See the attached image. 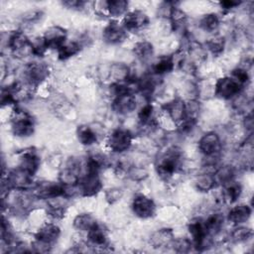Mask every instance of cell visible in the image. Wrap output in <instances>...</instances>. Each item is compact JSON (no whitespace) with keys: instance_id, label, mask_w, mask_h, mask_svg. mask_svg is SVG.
Segmentation results:
<instances>
[{"instance_id":"cell-39","label":"cell","mask_w":254,"mask_h":254,"mask_svg":"<svg viewBox=\"0 0 254 254\" xmlns=\"http://www.w3.org/2000/svg\"><path fill=\"white\" fill-rule=\"evenodd\" d=\"M173 249L178 253H188L193 247L191 239L188 237H179L175 238L172 243Z\"/></svg>"},{"instance_id":"cell-40","label":"cell","mask_w":254,"mask_h":254,"mask_svg":"<svg viewBox=\"0 0 254 254\" xmlns=\"http://www.w3.org/2000/svg\"><path fill=\"white\" fill-rule=\"evenodd\" d=\"M49 50L43 36L37 37L33 41H31V52L33 55L37 57H43L46 52Z\"/></svg>"},{"instance_id":"cell-33","label":"cell","mask_w":254,"mask_h":254,"mask_svg":"<svg viewBox=\"0 0 254 254\" xmlns=\"http://www.w3.org/2000/svg\"><path fill=\"white\" fill-rule=\"evenodd\" d=\"M133 53L137 59L142 62H146L151 59L154 54V47L148 41H140L134 45Z\"/></svg>"},{"instance_id":"cell-4","label":"cell","mask_w":254,"mask_h":254,"mask_svg":"<svg viewBox=\"0 0 254 254\" xmlns=\"http://www.w3.org/2000/svg\"><path fill=\"white\" fill-rule=\"evenodd\" d=\"M133 134L125 128L114 129L108 136L107 145L114 153H123L127 151L133 142Z\"/></svg>"},{"instance_id":"cell-22","label":"cell","mask_w":254,"mask_h":254,"mask_svg":"<svg viewBox=\"0 0 254 254\" xmlns=\"http://www.w3.org/2000/svg\"><path fill=\"white\" fill-rule=\"evenodd\" d=\"M102 8L106 11V13L113 18L125 16L128 10L129 3L125 0H109L100 2Z\"/></svg>"},{"instance_id":"cell-34","label":"cell","mask_w":254,"mask_h":254,"mask_svg":"<svg viewBox=\"0 0 254 254\" xmlns=\"http://www.w3.org/2000/svg\"><path fill=\"white\" fill-rule=\"evenodd\" d=\"M76 135L79 143L84 146H91L97 142V135L95 131L87 125L79 126L77 128Z\"/></svg>"},{"instance_id":"cell-7","label":"cell","mask_w":254,"mask_h":254,"mask_svg":"<svg viewBox=\"0 0 254 254\" xmlns=\"http://www.w3.org/2000/svg\"><path fill=\"white\" fill-rule=\"evenodd\" d=\"M41 164L40 157L35 149L29 148L23 150L19 155L18 169L33 177L39 170Z\"/></svg>"},{"instance_id":"cell-37","label":"cell","mask_w":254,"mask_h":254,"mask_svg":"<svg viewBox=\"0 0 254 254\" xmlns=\"http://www.w3.org/2000/svg\"><path fill=\"white\" fill-rule=\"evenodd\" d=\"M253 230L246 226H237L230 233V240L234 243H243L251 239Z\"/></svg>"},{"instance_id":"cell-26","label":"cell","mask_w":254,"mask_h":254,"mask_svg":"<svg viewBox=\"0 0 254 254\" xmlns=\"http://www.w3.org/2000/svg\"><path fill=\"white\" fill-rule=\"evenodd\" d=\"M169 19L171 21V26L173 31L175 32H183L186 31L188 17L184 11L177 8L176 6L172 9Z\"/></svg>"},{"instance_id":"cell-13","label":"cell","mask_w":254,"mask_h":254,"mask_svg":"<svg viewBox=\"0 0 254 254\" xmlns=\"http://www.w3.org/2000/svg\"><path fill=\"white\" fill-rule=\"evenodd\" d=\"M127 38V31L117 21H110L102 32V39L108 45H117L124 42Z\"/></svg>"},{"instance_id":"cell-6","label":"cell","mask_w":254,"mask_h":254,"mask_svg":"<svg viewBox=\"0 0 254 254\" xmlns=\"http://www.w3.org/2000/svg\"><path fill=\"white\" fill-rule=\"evenodd\" d=\"M242 88L243 86L231 75L223 76L216 81L214 86V93L217 97L228 100L240 94Z\"/></svg>"},{"instance_id":"cell-20","label":"cell","mask_w":254,"mask_h":254,"mask_svg":"<svg viewBox=\"0 0 254 254\" xmlns=\"http://www.w3.org/2000/svg\"><path fill=\"white\" fill-rule=\"evenodd\" d=\"M163 108L165 111L169 114L172 120L175 122H181L187 117V112H186V102L183 101L180 98L173 99L172 101L164 104Z\"/></svg>"},{"instance_id":"cell-27","label":"cell","mask_w":254,"mask_h":254,"mask_svg":"<svg viewBox=\"0 0 254 254\" xmlns=\"http://www.w3.org/2000/svg\"><path fill=\"white\" fill-rule=\"evenodd\" d=\"M136 85L138 90L146 98H151V96L154 94L156 90L157 83L152 74H145L136 81Z\"/></svg>"},{"instance_id":"cell-47","label":"cell","mask_w":254,"mask_h":254,"mask_svg":"<svg viewBox=\"0 0 254 254\" xmlns=\"http://www.w3.org/2000/svg\"><path fill=\"white\" fill-rule=\"evenodd\" d=\"M48 213L53 218L59 219L62 218L64 215V208L62 205H56V204H50L48 208Z\"/></svg>"},{"instance_id":"cell-38","label":"cell","mask_w":254,"mask_h":254,"mask_svg":"<svg viewBox=\"0 0 254 254\" xmlns=\"http://www.w3.org/2000/svg\"><path fill=\"white\" fill-rule=\"evenodd\" d=\"M225 47V41L223 37L215 36L213 38H210L206 42V48L207 50L214 56H219Z\"/></svg>"},{"instance_id":"cell-23","label":"cell","mask_w":254,"mask_h":254,"mask_svg":"<svg viewBox=\"0 0 254 254\" xmlns=\"http://www.w3.org/2000/svg\"><path fill=\"white\" fill-rule=\"evenodd\" d=\"M175 68L176 64L173 56L161 57L151 66L152 74L154 75H164L172 72Z\"/></svg>"},{"instance_id":"cell-10","label":"cell","mask_w":254,"mask_h":254,"mask_svg":"<svg viewBox=\"0 0 254 254\" xmlns=\"http://www.w3.org/2000/svg\"><path fill=\"white\" fill-rule=\"evenodd\" d=\"M221 149L220 138L217 133L210 131L201 136L198 140V150L205 157L213 158L215 157Z\"/></svg>"},{"instance_id":"cell-14","label":"cell","mask_w":254,"mask_h":254,"mask_svg":"<svg viewBox=\"0 0 254 254\" xmlns=\"http://www.w3.org/2000/svg\"><path fill=\"white\" fill-rule=\"evenodd\" d=\"M8 48L15 55H23L31 52V41L22 31L13 32L8 39Z\"/></svg>"},{"instance_id":"cell-28","label":"cell","mask_w":254,"mask_h":254,"mask_svg":"<svg viewBox=\"0 0 254 254\" xmlns=\"http://www.w3.org/2000/svg\"><path fill=\"white\" fill-rule=\"evenodd\" d=\"M222 187L223 199L228 203H234L235 201H237V199L240 197L242 193V186L233 180Z\"/></svg>"},{"instance_id":"cell-45","label":"cell","mask_w":254,"mask_h":254,"mask_svg":"<svg viewBox=\"0 0 254 254\" xmlns=\"http://www.w3.org/2000/svg\"><path fill=\"white\" fill-rule=\"evenodd\" d=\"M44 17V12L40 9H32L22 15V20L27 23H35Z\"/></svg>"},{"instance_id":"cell-46","label":"cell","mask_w":254,"mask_h":254,"mask_svg":"<svg viewBox=\"0 0 254 254\" xmlns=\"http://www.w3.org/2000/svg\"><path fill=\"white\" fill-rule=\"evenodd\" d=\"M123 195V191L121 189L118 188H112V189H108L105 191V198L109 203H114L116 201H118Z\"/></svg>"},{"instance_id":"cell-50","label":"cell","mask_w":254,"mask_h":254,"mask_svg":"<svg viewBox=\"0 0 254 254\" xmlns=\"http://www.w3.org/2000/svg\"><path fill=\"white\" fill-rule=\"evenodd\" d=\"M244 125H245V128L250 132V134H252V130H253V115H252V113H249L245 116Z\"/></svg>"},{"instance_id":"cell-9","label":"cell","mask_w":254,"mask_h":254,"mask_svg":"<svg viewBox=\"0 0 254 254\" xmlns=\"http://www.w3.org/2000/svg\"><path fill=\"white\" fill-rule=\"evenodd\" d=\"M127 32H139L149 25V17L142 10H133L126 13L122 22Z\"/></svg>"},{"instance_id":"cell-3","label":"cell","mask_w":254,"mask_h":254,"mask_svg":"<svg viewBox=\"0 0 254 254\" xmlns=\"http://www.w3.org/2000/svg\"><path fill=\"white\" fill-rule=\"evenodd\" d=\"M188 229L190 234L193 248H195L197 251L205 250L208 246L210 235L205 228L203 220L200 218L190 220L188 225Z\"/></svg>"},{"instance_id":"cell-48","label":"cell","mask_w":254,"mask_h":254,"mask_svg":"<svg viewBox=\"0 0 254 254\" xmlns=\"http://www.w3.org/2000/svg\"><path fill=\"white\" fill-rule=\"evenodd\" d=\"M62 4L68 8V9H72V10H81L84 5L86 4V2L81 1V0H66L62 2Z\"/></svg>"},{"instance_id":"cell-29","label":"cell","mask_w":254,"mask_h":254,"mask_svg":"<svg viewBox=\"0 0 254 254\" xmlns=\"http://www.w3.org/2000/svg\"><path fill=\"white\" fill-rule=\"evenodd\" d=\"M234 175H235L234 169L230 165L221 166L217 168L213 173V177L216 182V185H220V186H224L230 183L231 181H233Z\"/></svg>"},{"instance_id":"cell-36","label":"cell","mask_w":254,"mask_h":254,"mask_svg":"<svg viewBox=\"0 0 254 254\" xmlns=\"http://www.w3.org/2000/svg\"><path fill=\"white\" fill-rule=\"evenodd\" d=\"M80 51V45L79 43L72 41V42H65L59 50H58V57L61 61H65L76 54H78Z\"/></svg>"},{"instance_id":"cell-11","label":"cell","mask_w":254,"mask_h":254,"mask_svg":"<svg viewBox=\"0 0 254 254\" xmlns=\"http://www.w3.org/2000/svg\"><path fill=\"white\" fill-rule=\"evenodd\" d=\"M79 190L83 196H93L102 189V183L98 172L86 171L79 182Z\"/></svg>"},{"instance_id":"cell-30","label":"cell","mask_w":254,"mask_h":254,"mask_svg":"<svg viewBox=\"0 0 254 254\" xmlns=\"http://www.w3.org/2000/svg\"><path fill=\"white\" fill-rule=\"evenodd\" d=\"M110 76L114 82H126L130 78V68L123 63L113 64L110 67Z\"/></svg>"},{"instance_id":"cell-17","label":"cell","mask_w":254,"mask_h":254,"mask_svg":"<svg viewBox=\"0 0 254 254\" xmlns=\"http://www.w3.org/2000/svg\"><path fill=\"white\" fill-rule=\"evenodd\" d=\"M137 102L133 92H127L115 96L112 101V109L119 114H128L136 109Z\"/></svg>"},{"instance_id":"cell-43","label":"cell","mask_w":254,"mask_h":254,"mask_svg":"<svg viewBox=\"0 0 254 254\" xmlns=\"http://www.w3.org/2000/svg\"><path fill=\"white\" fill-rule=\"evenodd\" d=\"M231 76L234 79H236L242 86H244L250 80V75H249L247 69L243 68V67H237V68L233 69Z\"/></svg>"},{"instance_id":"cell-18","label":"cell","mask_w":254,"mask_h":254,"mask_svg":"<svg viewBox=\"0 0 254 254\" xmlns=\"http://www.w3.org/2000/svg\"><path fill=\"white\" fill-rule=\"evenodd\" d=\"M61 235V228L56 223H47L43 225L35 234V240L44 244L53 246Z\"/></svg>"},{"instance_id":"cell-8","label":"cell","mask_w":254,"mask_h":254,"mask_svg":"<svg viewBox=\"0 0 254 254\" xmlns=\"http://www.w3.org/2000/svg\"><path fill=\"white\" fill-rule=\"evenodd\" d=\"M35 196L39 199H55L66 195V189L59 182H48L36 186Z\"/></svg>"},{"instance_id":"cell-41","label":"cell","mask_w":254,"mask_h":254,"mask_svg":"<svg viewBox=\"0 0 254 254\" xmlns=\"http://www.w3.org/2000/svg\"><path fill=\"white\" fill-rule=\"evenodd\" d=\"M127 176L135 182H141L144 181L147 177H148V172L141 167H136V166H132L129 167L125 170Z\"/></svg>"},{"instance_id":"cell-31","label":"cell","mask_w":254,"mask_h":254,"mask_svg":"<svg viewBox=\"0 0 254 254\" xmlns=\"http://www.w3.org/2000/svg\"><path fill=\"white\" fill-rule=\"evenodd\" d=\"M97 223L95 217L90 213H80L73 219L72 225L76 230L88 231Z\"/></svg>"},{"instance_id":"cell-16","label":"cell","mask_w":254,"mask_h":254,"mask_svg":"<svg viewBox=\"0 0 254 254\" xmlns=\"http://www.w3.org/2000/svg\"><path fill=\"white\" fill-rule=\"evenodd\" d=\"M66 30L61 26H52L43 35L49 49L59 50L66 42Z\"/></svg>"},{"instance_id":"cell-12","label":"cell","mask_w":254,"mask_h":254,"mask_svg":"<svg viewBox=\"0 0 254 254\" xmlns=\"http://www.w3.org/2000/svg\"><path fill=\"white\" fill-rule=\"evenodd\" d=\"M24 75L27 82L31 86L38 85L48 77L49 75L48 65L40 62L30 63L29 64H27L25 68Z\"/></svg>"},{"instance_id":"cell-19","label":"cell","mask_w":254,"mask_h":254,"mask_svg":"<svg viewBox=\"0 0 254 254\" xmlns=\"http://www.w3.org/2000/svg\"><path fill=\"white\" fill-rule=\"evenodd\" d=\"M174 239V231L171 228H161L152 233L150 237V244L154 248H166L172 246Z\"/></svg>"},{"instance_id":"cell-2","label":"cell","mask_w":254,"mask_h":254,"mask_svg":"<svg viewBox=\"0 0 254 254\" xmlns=\"http://www.w3.org/2000/svg\"><path fill=\"white\" fill-rule=\"evenodd\" d=\"M11 129L17 137H29L35 131V119L28 111L16 109L11 119Z\"/></svg>"},{"instance_id":"cell-42","label":"cell","mask_w":254,"mask_h":254,"mask_svg":"<svg viewBox=\"0 0 254 254\" xmlns=\"http://www.w3.org/2000/svg\"><path fill=\"white\" fill-rule=\"evenodd\" d=\"M153 111H154V107L152 105V103H146L144 106L141 107V109L138 112V118L141 122L142 125L148 124L153 120Z\"/></svg>"},{"instance_id":"cell-44","label":"cell","mask_w":254,"mask_h":254,"mask_svg":"<svg viewBox=\"0 0 254 254\" xmlns=\"http://www.w3.org/2000/svg\"><path fill=\"white\" fill-rule=\"evenodd\" d=\"M196 124V119L195 117H190L187 116L184 120H182L179 123V127H178V131L181 134H187L189 132H190L192 130V128L195 126Z\"/></svg>"},{"instance_id":"cell-32","label":"cell","mask_w":254,"mask_h":254,"mask_svg":"<svg viewBox=\"0 0 254 254\" xmlns=\"http://www.w3.org/2000/svg\"><path fill=\"white\" fill-rule=\"evenodd\" d=\"M223 221H224V216L220 212L212 213L205 220H203L205 228L210 236L217 234L221 230Z\"/></svg>"},{"instance_id":"cell-25","label":"cell","mask_w":254,"mask_h":254,"mask_svg":"<svg viewBox=\"0 0 254 254\" xmlns=\"http://www.w3.org/2000/svg\"><path fill=\"white\" fill-rule=\"evenodd\" d=\"M216 186V182L213 177V173L203 172L198 175L194 180V187L198 191L207 192L213 190Z\"/></svg>"},{"instance_id":"cell-49","label":"cell","mask_w":254,"mask_h":254,"mask_svg":"<svg viewBox=\"0 0 254 254\" xmlns=\"http://www.w3.org/2000/svg\"><path fill=\"white\" fill-rule=\"evenodd\" d=\"M240 4H241V2H239V1H232V0H230V1L229 0L228 1H222V2L219 3L221 8L223 10H227V11H229V10H231L233 8L238 7Z\"/></svg>"},{"instance_id":"cell-5","label":"cell","mask_w":254,"mask_h":254,"mask_svg":"<svg viewBox=\"0 0 254 254\" xmlns=\"http://www.w3.org/2000/svg\"><path fill=\"white\" fill-rule=\"evenodd\" d=\"M131 208L136 216L143 219L153 217L157 210L154 200L144 193H136L133 196Z\"/></svg>"},{"instance_id":"cell-15","label":"cell","mask_w":254,"mask_h":254,"mask_svg":"<svg viewBox=\"0 0 254 254\" xmlns=\"http://www.w3.org/2000/svg\"><path fill=\"white\" fill-rule=\"evenodd\" d=\"M78 165L72 160L59 174V182L65 189H73L79 185L80 178L78 175Z\"/></svg>"},{"instance_id":"cell-1","label":"cell","mask_w":254,"mask_h":254,"mask_svg":"<svg viewBox=\"0 0 254 254\" xmlns=\"http://www.w3.org/2000/svg\"><path fill=\"white\" fill-rule=\"evenodd\" d=\"M183 161V151L179 147H171L158 159L156 170L163 179L172 178L181 168Z\"/></svg>"},{"instance_id":"cell-35","label":"cell","mask_w":254,"mask_h":254,"mask_svg":"<svg viewBox=\"0 0 254 254\" xmlns=\"http://www.w3.org/2000/svg\"><path fill=\"white\" fill-rule=\"evenodd\" d=\"M220 25V19L217 14L208 13L203 15L198 23V26L201 30L207 33L215 32Z\"/></svg>"},{"instance_id":"cell-24","label":"cell","mask_w":254,"mask_h":254,"mask_svg":"<svg viewBox=\"0 0 254 254\" xmlns=\"http://www.w3.org/2000/svg\"><path fill=\"white\" fill-rule=\"evenodd\" d=\"M87 239L96 247H106L108 242L106 230H104L103 226L98 222L87 231Z\"/></svg>"},{"instance_id":"cell-21","label":"cell","mask_w":254,"mask_h":254,"mask_svg":"<svg viewBox=\"0 0 254 254\" xmlns=\"http://www.w3.org/2000/svg\"><path fill=\"white\" fill-rule=\"evenodd\" d=\"M252 214V208L248 204H237L230 208L227 214V219L235 225H240L246 222Z\"/></svg>"}]
</instances>
